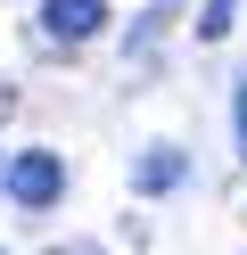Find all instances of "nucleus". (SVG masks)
Returning <instances> with one entry per match:
<instances>
[{"mask_svg": "<svg viewBox=\"0 0 247 255\" xmlns=\"http://www.w3.org/2000/svg\"><path fill=\"white\" fill-rule=\"evenodd\" d=\"M107 33V0H41V41L74 50V41H99Z\"/></svg>", "mask_w": 247, "mask_h": 255, "instance_id": "f03ea898", "label": "nucleus"}, {"mask_svg": "<svg viewBox=\"0 0 247 255\" xmlns=\"http://www.w3.org/2000/svg\"><path fill=\"white\" fill-rule=\"evenodd\" d=\"M0 198H8L16 214H49V206L66 198V156L58 148H16L8 165H0Z\"/></svg>", "mask_w": 247, "mask_h": 255, "instance_id": "f257e3e1", "label": "nucleus"}, {"mask_svg": "<svg viewBox=\"0 0 247 255\" xmlns=\"http://www.w3.org/2000/svg\"><path fill=\"white\" fill-rule=\"evenodd\" d=\"M239 17H247V0H206V17H198V41H223Z\"/></svg>", "mask_w": 247, "mask_h": 255, "instance_id": "20e7f679", "label": "nucleus"}, {"mask_svg": "<svg viewBox=\"0 0 247 255\" xmlns=\"http://www.w3.org/2000/svg\"><path fill=\"white\" fill-rule=\"evenodd\" d=\"M190 181V156L173 148V140H148L140 156H132V189H140V198H165V189H181Z\"/></svg>", "mask_w": 247, "mask_h": 255, "instance_id": "7ed1b4c3", "label": "nucleus"}, {"mask_svg": "<svg viewBox=\"0 0 247 255\" xmlns=\"http://www.w3.org/2000/svg\"><path fill=\"white\" fill-rule=\"evenodd\" d=\"M231 140H239V156H247V83L231 91Z\"/></svg>", "mask_w": 247, "mask_h": 255, "instance_id": "39448f33", "label": "nucleus"}, {"mask_svg": "<svg viewBox=\"0 0 247 255\" xmlns=\"http://www.w3.org/2000/svg\"><path fill=\"white\" fill-rule=\"evenodd\" d=\"M49 255H107L99 239H66V247H49Z\"/></svg>", "mask_w": 247, "mask_h": 255, "instance_id": "423d86ee", "label": "nucleus"}]
</instances>
